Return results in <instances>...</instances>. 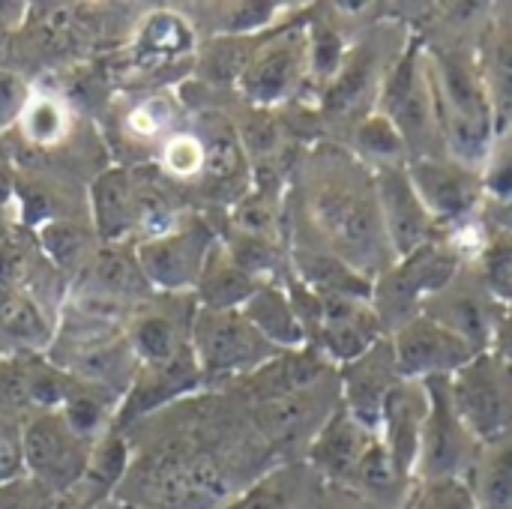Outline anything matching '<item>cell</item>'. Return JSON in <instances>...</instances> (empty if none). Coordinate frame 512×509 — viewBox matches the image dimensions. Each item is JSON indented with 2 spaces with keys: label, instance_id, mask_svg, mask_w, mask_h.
Returning a JSON list of instances; mask_svg holds the SVG:
<instances>
[{
  "label": "cell",
  "instance_id": "obj_26",
  "mask_svg": "<svg viewBox=\"0 0 512 509\" xmlns=\"http://www.w3.org/2000/svg\"><path fill=\"white\" fill-rule=\"evenodd\" d=\"M480 75L492 105L495 135L512 132V21L501 24L483 42Z\"/></svg>",
  "mask_w": 512,
  "mask_h": 509
},
{
  "label": "cell",
  "instance_id": "obj_14",
  "mask_svg": "<svg viewBox=\"0 0 512 509\" xmlns=\"http://www.w3.org/2000/svg\"><path fill=\"white\" fill-rule=\"evenodd\" d=\"M456 273V261L450 255H441L432 246L417 249L414 255L402 258V264L375 288V312L384 321H405L414 318V303L423 297L441 291Z\"/></svg>",
  "mask_w": 512,
  "mask_h": 509
},
{
  "label": "cell",
  "instance_id": "obj_25",
  "mask_svg": "<svg viewBox=\"0 0 512 509\" xmlns=\"http://www.w3.org/2000/svg\"><path fill=\"white\" fill-rule=\"evenodd\" d=\"M264 282H258L252 273H246L222 246V240L213 246L201 279L192 291L195 303L201 309H240Z\"/></svg>",
  "mask_w": 512,
  "mask_h": 509
},
{
  "label": "cell",
  "instance_id": "obj_1",
  "mask_svg": "<svg viewBox=\"0 0 512 509\" xmlns=\"http://www.w3.org/2000/svg\"><path fill=\"white\" fill-rule=\"evenodd\" d=\"M309 216L330 246V255L360 273L384 255V222L375 195V180L360 183L342 168H327L309 192Z\"/></svg>",
  "mask_w": 512,
  "mask_h": 509
},
{
  "label": "cell",
  "instance_id": "obj_4",
  "mask_svg": "<svg viewBox=\"0 0 512 509\" xmlns=\"http://www.w3.org/2000/svg\"><path fill=\"white\" fill-rule=\"evenodd\" d=\"M216 243L219 237L201 213H183L168 231L141 240L135 258L156 294H192Z\"/></svg>",
  "mask_w": 512,
  "mask_h": 509
},
{
  "label": "cell",
  "instance_id": "obj_37",
  "mask_svg": "<svg viewBox=\"0 0 512 509\" xmlns=\"http://www.w3.org/2000/svg\"><path fill=\"white\" fill-rule=\"evenodd\" d=\"M321 509H372L363 498H357L354 492L348 489H339V486H327L324 495H321Z\"/></svg>",
  "mask_w": 512,
  "mask_h": 509
},
{
  "label": "cell",
  "instance_id": "obj_8",
  "mask_svg": "<svg viewBox=\"0 0 512 509\" xmlns=\"http://www.w3.org/2000/svg\"><path fill=\"white\" fill-rule=\"evenodd\" d=\"M429 411L420 438V456L414 474L420 480H462V471L474 465V444L477 438L468 432L462 417L453 408L447 378L426 381Z\"/></svg>",
  "mask_w": 512,
  "mask_h": 509
},
{
  "label": "cell",
  "instance_id": "obj_27",
  "mask_svg": "<svg viewBox=\"0 0 512 509\" xmlns=\"http://www.w3.org/2000/svg\"><path fill=\"white\" fill-rule=\"evenodd\" d=\"M195 51V27L186 15L174 9H159L147 21H141V30L135 36V57L144 66V60H171L186 57Z\"/></svg>",
  "mask_w": 512,
  "mask_h": 509
},
{
  "label": "cell",
  "instance_id": "obj_16",
  "mask_svg": "<svg viewBox=\"0 0 512 509\" xmlns=\"http://www.w3.org/2000/svg\"><path fill=\"white\" fill-rule=\"evenodd\" d=\"M375 441V429L360 423L351 411H336L309 441V468L321 477V483L348 489Z\"/></svg>",
  "mask_w": 512,
  "mask_h": 509
},
{
  "label": "cell",
  "instance_id": "obj_17",
  "mask_svg": "<svg viewBox=\"0 0 512 509\" xmlns=\"http://www.w3.org/2000/svg\"><path fill=\"white\" fill-rule=\"evenodd\" d=\"M93 231L102 243H141V204L135 168H105L90 183Z\"/></svg>",
  "mask_w": 512,
  "mask_h": 509
},
{
  "label": "cell",
  "instance_id": "obj_22",
  "mask_svg": "<svg viewBox=\"0 0 512 509\" xmlns=\"http://www.w3.org/2000/svg\"><path fill=\"white\" fill-rule=\"evenodd\" d=\"M324 483L306 465H285L252 480L225 509H321Z\"/></svg>",
  "mask_w": 512,
  "mask_h": 509
},
{
  "label": "cell",
  "instance_id": "obj_30",
  "mask_svg": "<svg viewBox=\"0 0 512 509\" xmlns=\"http://www.w3.org/2000/svg\"><path fill=\"white\" fill-rule=\"evenodd\" d=\"M477 509H512V444H495L480 465Z\"/></svg>",
  "mask_w": 512,
  "mask_h": 509
},
{
  "label": "cell",
  "instance_id": "obj_23",
  "mask_svg": "<svg viewBox=\"0 0 512 509\" xmlns=\"http://www.w3.org/2000/svg\"><path fill=\"white\" fill-rule=\"evenodd\" d=\"M243 318L276 348V351H300L309 339L288 291L276 282H264L243 306Z\"/></svg>",
  "mask_w": 512,
  "mask_h": 509
},
{
  "label": "cell",
  "instance_id": "obj_33",
  "mask_svg": "<svg viewBox=\"0 0 512 509\" xmlns=\"http://www.w3.org/2000/svg\"><path fill=\"white\" fill-rule=\"evenodd\" d=\"M360 144L366 147V153H372L375 159H381V165H387V159H393L405 147L402 135L396 132V126L384 114L369 117L360 126Z\"/></svg>",
  "mask_w": 512,
  "mask_h": 509
},
{
  "label": "cell",
  "instance_id": "obj_13",
  "mask_svg": "<svg viewBox=\"0 0 512 509\" xmlns=\"http://www.w3.org/2000/svg\"><path fill=\"white\" fill-rule=\"evenodd\" d=\"M375 195L381 207V222L387 231V243L396 258H408L417 249L429 246L435 219L423 207L408 168H396L393 162L375 168Z\"/></svg>",
  "mask_w": 512,
  "mask_h": 509
},
{
  "label": "cell",
  "instance_id": "obj_2",
  "mask_svg": "<svg viewBox=\"0 0 512 509\" xmlns=\"http://www.w3.org/2000/svg\"><path fill=\"white\" fill-rule=\"evenodd\" d=\"M429 84L435 96L441 138L462 162L480 159L495 135L489 93L474 63L462 51H444L429 63Z\"/></svg>",
  "mask_w": 512,
  "mask_h": 509
},
{
  "label": "cell",
  "instance_id": "obj_7",
  "mask_svg": "<svg viewBox=\"0 0 512 509\" xmlns=\"http://www.w3.org/2000/svg\"><path fill=\"white\" fill-rule=\"evenodd\" d=\"M393 360L405 381H444L465 369L480 351L429 315H414L393 333Z\"/></svg>",
  "mask_w": 512,
  "mask_h": 509
},
{
  "label": "cell",
  "instance_id": "obj_38",
  "mask_svg": "<svg viewBox=\"0 0 512 509\" xmlns=\"http://www.w3.org/2000/svg\"><path fill=\"white\" fill-rule=\"evenodd\" d=\"M60 509H81V504H75V501L63 498V501H60Z\"/></svg>",
  "mask_w": 512,
  "mask_h": 509
},
{
  "label": "cell",
  "instance_id": "obj_20",
  "mask_svg": "<svg viewBox=\"0 0 512 509\" xmlns=\"http://www.w3.org/2000/svg\"><path fill=\"white\" fill-rule=\"evenodd\" d=\"M54 321L48 309L24 288H0V354L3 357H45L54 342Z\"/></svg>",
  "mask_w": 512,
  "mask_h": 509
},
{
  "label": "cell",
  "instance_id": "obj_12",
  "mask_svg": "<svg viewBox=\"0 0 512 509\" xmlns=\"http://www.w3.org/2000/svg\"><path fill=\"white\" fill-rule=\"evenodd\" d=\"M195 129L204 147V162H201V174L195 183L210 198L240 204L249 195L255 177H252V159L240 141L237 126L219 114H210Z\"/></svg>",
  "mask_w": 512,
  "mask_h": 509
},
{
  "label": "cell",
  "instance_id": "obj_35",
  "mask_svg": "<svg viewBox=\"0 0 512 509\" xmlns=\"http://www.w3.org/2000/svg\"><path fill=\"white\" fill-rule=\"evenodd\" d=\"M27 99H30L27 84H24L18 75L0 69V129L9 126V123H18V117H21Z\"/></svg>",
  "mask_w": 512,
  "mask_h": 509
},
{
  "label": "cell",
  "instance_id": "obj_39",
  "mask_svg": "<svg viewBox=\"0 0 512 509\" xmlns=\"http://www.w3.org/2000/svg\"><path fill=\"white\" fill-rule=\"evenodd\" d=\"M6 237V231H3V216H0V240Z\"/></svg>",
  "mask_w": 512,
  "mask_h": 509
},
{
  "label": "cell",
  "instance_id": "obj_5",
  "mask_svg": "<svg viewBox=\"0 0 512 509\" xmlns=\"http://www.w3.org/2000/svg\"><path fill=\"white\" fill-rule=\"evenodd\" d=\"M90 450L93 444L60 411H36L21 420L24 471L57 498H69L84 483Z\"/></svg>",
  "mask_w": 512,
  "mask_h": 509
},
{
  "label": "cell",
  "instance_id": "obj_21",
  "mask_svg": "<svg viewBox=\"0 0 512 509\" xmlns=\"http://www.w3.org/2000/svg\"><path fill=\"white\" fill-rule=\"evenodd\" d=\"M342 381H345V402H348L345 411H351L360 423L375 429L381 420V405L387 393L402 381L396 360H393V348L375 345L369 354L345 366Z\"/></svg>",
  "mask_w": 512,
  "mask_h": 509
},
{
  "label": "cell",
  "instance_id": "obj_31",
  "mask_svg": "<svg viewBox=\"0 0 512 509\" xmlns=\"http://www.w3.org/2000/svg\"><path fill=\"white\" fill-rule=\"evenodd\" d=\"M402 509H477V498L465 480H423Z\"/></svg>",
  "mask_w": 512,
  "mask_h": 509
},
{
  "label": "cell",
  "instance_id": "obj_28",
  "mask_svg": "<svg viewBox=\"0 0 512 509\" xmlns=\"http://www.w3.org/2000/svg\"><path fill=\"white\" fill-rule=\"evenodd\" d=\"M258 42L255 36H213L198 48V75L207 84H237Z\"/></svg>",
  "mask_w": 512,
  "mask_h": 509
},
{
  "label": "cell",
  "instance_id": "obj_10",
  "mask_svg": "<svg viewBox=\"0 0 512 509\" xmlns=\"http://www.w3.org/2000/svg\"><path fill=\"white\" fill-rule=\"evenodd\" d=\"M306 69H309V39L291 30L273 39H261L255 45L237 87L252 105L267 108L288 99Z\"/></svg>",
  "mask_w": 512,
  "mask_h": 509
},
{
  "label": "cell",
  "instance_id": "obj_11",
  "mask_svg": "<svg viewBox=\"0 0 512 509\" xmlns=\"http://www.w3.org/2000/svg\"><path fill=\"white\" fill-rule=\"evenodd\" d=\"M381 114L396 126L405 144H429L438 126L435 96L429 84V66H423L417 48H411L393 69L384 93H381Z\"/></svg>",
  "mask_w": 512,
  "mask_h": 509
},
{
  "label": "cell",
  "instance_id": "obj_32",
  "mask_svg": "<svg viewBox=\"0 0 512 509\" xmlns=\"http://www.w3.org/2000/svg\"><path fill=\"white\" fill-rule=\"evenodd\" d=\"M60 501L63 498L27 474L0 486V509H60Z\"/></svg>",
  "mask_w": 512,
  "mask_h": 509
},
{
  "label": "cell",
  "instance_id": "obj_29",
  "mask_svg": "<svg viewBox=\"0 0 512 509\" xmlns=\"http://www.w3.org/2000/svg\"><path fill=\"white\" fill-rule=\"evenodd\" d=\"M21 138L39 150L57 147L69 135V114L54 96H33L27 99L21 117H18Z\"/></svg>",
  "mask_w": 512,
  "mask_h": 509
},
{
  "label": "cell",
  "instance_id": "obj_3",
  "mask_svg": "<svg viewBox=\"0 0 512 509\" xmlns=\"http://www.w3.org/2000/svg\"><path fill=\"white\" fill-rule=\"evenodd\" d=\"M189 348L195 354L198 372L204 381L231 378L240 381L270 363L276 351L240 309H195Z\"/></svg>",
  "mask_w": 512,
  "mask_h": 509
},
{
  "label": "cell",
  "instance_id": "obj_40",
  "mask_svg": "<svg viewBox=\"0 0 512 509\" xmlns=\"http://www.w3.org/2000/svg\"><path fill=\"white\" fill-rule=\"evenodd\" d=\"M0 357H3V354H0Z\"/></svg>",
  "mask_w": 512,
  "mask_h": 509
},
{
  "label": "cell",
  "instance_id": "obj_19",
  "mask_svg": "<svg viewBox=\"0 0 512 509\" xmlns=\"http://www.w3.org/2000/svg\"><path fill=\"white\" fill-rule=\"evenodd\" d=\"M429 411V393L426 384L420 381H399L384 405H381V444L387 447L396 471L408 480L414 477L417 456H420V438H423V423Z\"/></svg>",
  "mask_w": 512,
  "mask_h": 509
},
{
  "label": "cell",
  "instance_id": "obj_36",
  "mask_svg": "<svg viewBox=\"0 0 512 509\" xmlns=\"http://www.w3.org/2000/svg\"><path fill=\"white\" fill-rule=\"evenodd\" d=\"M486 282H489V291H492L495 297L512 303V243L498 246V249L489 255Z\"/></svg>",
  "mask_w": 512,
  "mask_h": 509
},
{
  "label": "cell",
  "instance_id": "obj_24",
  "mask_svg": "<svg viewBox=\"0 0 512 509\" xmlns=\"http://www.w3.org/2000/svg\"><path fill=\"white\" fill-rule=\"evenodd\" d=\"M33 237H36L42 258L57 273H66L72 279L90 264V258L102 246L93 225H84V222H75L66 216H48L45 222H39Z\"/></svg>",
  "mask_w": 512,
  "mask_h": 509
},
{
  "label": "cell",
  "instance_id": "obj_18",
  "mask_svg": "<svg viewBox=\"0 0 512 509\" xmlns=\"http://www.w3.org/2000/svg\"><path fill=\"white\" fill-rule=\"evenodd\" d=\"M381 327L384 324L372 303L360 297H321L318 345L324 357L342 366L360 360L378 345Z\"/></svg>",
  "mask_w": 512,
  "mask_h": 509
},
{
  "label": "cell",
  "instance_id": "obj_6",
  "mask_svg": "<svg viewBox=\"0 0 512 509\" xmlns=\"http://www.w3.org/2000/svg\"><path fill=\"white\" fill-rule=\"evenodd\" d=\"M456 414L477 441H501L512 429V369L489 354H477L447 378Z\"/></svg>",
  "mask_w": 512,
  "mask_h": 509
},
{
  "label": "cell",
  "instance_id": "obj_9",
  "mask_svg": "<svg viewBox=\"0 0 512 509\" xmlns=\"http://www.w3.org/2000/svg\"><path fill=\"white\" fill-rule=\"evenodd\" d=\"M165 297H168L165 303L150 297L123 324V336L135 360L147 369L168 366L189 348V330L198 303L192 294H165Z\"/></svg>",
  "mask_w": 512,
  "mask_h": 509
},
{
  "label": "cell",
  "instance_id": "obj_34",
  "mask_svg": "<svg viewBox=\"0 0 512 509\" xmlns=\"http://www.w3.org/2000/svg\"><path fill=\"white\" fill-rule=\"evenodd\" d=\"M24 453H21V420L0 414V486L24 477Z\"/></svg>",
  "mask_w": 512,
  "mask_h": 509
},
{
  "label": "cell",
  "instance_id": "obj_15",
  "mask_svg": "<svg viewBox=\"0 0 512 509\" xmlns=\"http://www.w3.org/2000/svg\"><path fill=\"white\" fill-rule=\"evenodd\" d=\"M408 177L435 222L465 219L477 207V198L483 189L477 174L468 171L465 162L444 159V156H423L411 162Z\"/></svg>",
  "mask_w": 512,
  "mask_h": 509
}]
</instances>
